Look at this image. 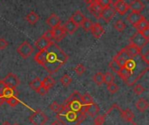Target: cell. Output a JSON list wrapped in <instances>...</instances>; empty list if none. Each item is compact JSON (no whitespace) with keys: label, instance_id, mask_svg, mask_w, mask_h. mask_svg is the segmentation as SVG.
Listing matches in <instances>:
<instances>
[{"label":"cell","instance_id":"11","mask_svg":"<svg viewBox=\"0 0 149 125\" xmlns=\"http://www.w3.org/2000/svg\"><path fill=\"white\" fill-rule=\"evenodd\" d=\"M102 10H103V8L95 0L92 4H90L89 7H88V11H90V13L97 18H100V14L102 12Z\"/></svg>","mask_w":149,"mask_h":125},{"label":"cell","instance_id":"41","mask_svg":"<svg viewBox=\"0 0 149 125\" xmlns=\"http://www.w3.org/2000/svg\"><path fill=\"white\" fill-rule=\"evenodd\" d=\"M107 114H105L103 116H98L95 117L94 119V125H102L104 124L105 120H106V117H107Z\"/></svg>","mask_w":149,"mask_h":125},{"label":"cell","instance_id":"32","mask_svg":"<svg viewBox=\"0 0 149 125\" xmlns=\"http://www.w3.org/2000/svg\"><path fill=\"white\" fill-rule=\"evenodd\" d=\"M80 101H81L82 104H84V105H88V104L93 103V97L89 94H87V93L85 94V95H83V96H81Z\"/></svg>","mask_w":149,"mask_h":125},{"label":"cell","instance_id":"19","mask_svg":"<svg viewBox=\"0 0 149 125\" xmlns=\"http://www.w3.org/2000/svg\"><path fill=\"white\" fill-rule=\"evenodd\" d=\"M63 27H64V30H65V33L73 34V33L77 31V29H78L79 26H78L76 24H74L71 19H69V20L65 24V25H64Z\"/></svg>","mask_w":149,"mask_h":125},{"label":"cell","instance_id":"12","mask_svg":"<svg viewBox=\"0 0 149 125\" xmlns=\"http://www.w3.org/2000/svg\"><path fill=\"white\" fill-rule=\"evenodd\" d=\"M52 34H53V39L56 41H60L64 39V37L65 36V32L64 30L63 26H57L52 29Z\"/></svg>","mask_w":149,"mask_h":125},{"label":"cell","instance_id":"18","mask_svg":"<svg viewBox=\"0 0 149 125\" xmlns=\"http://www.w3.org/2000/svg\"><path fill=\"white\" fill-rule=\"evenodd\" d=\"M85 18H86L85 16L82 14V12H81L80 11H76L72 15V17H71L70 19H71L74 24H76L78 26H80L81 24H82V22L84 21Z\"/></svg>","mask_w":149,"mask_h":125},{"label":"cell","instance_id":"44","mask_svg":"<svg viewBox=\"0 0 149 125\" xmlns=\"http://www.w3.org/2000/svg\"><path fill=\"white\" fill-rule=\"evenodd\" d=\"M43 37H45L46 39L50 40V41H52L53 39V34H52V30H47L44 34H43Z\"/></svg>","mask_w":149,"mask_h":125},{"label":"cell","instance_id":"21","mask_svg":"<svg viewBox=\"0 0 149 125\" xmlns=\"http://www.w3.org/2000/svg\"><path fill=\"white\" fill-rule=\"evenodd\" d=\"M127 52L128 53L129 56L134 59V57L138 56L139 54H141V49H139L138 47H136L135 46H134L133 44H129L127 47H125Z\"/></svg>","mask_w":149,"mask_h":125},{"label":"cell","instance_id":"30","mask_svg":"<svg viewBox=\"0 0 149 125\" xmlns=\"http://www.w3.org/2000/svg\"><path fill=\"white\" fill-rule=\"evenodd\" d=\"M93 21H92L91 19H89V18H85L84 21L82 22V24H81L80 26H82V28L84 29V31H86V32H90L91 29H92V27H93Z\"/></svg>","mask_w":149,"mask_h":125},{"label":"cell","instance_id":"49","mask_svg":"<svg viewBox=\"0 0 149 125\" xmlns=\"http://www.w3.org/2000/svg\"><path fill=\"white\" fill-rule=\"evenodd\" d=\"M141 34H142V36H144L146 39H149V27L148 28H147V29H145V30H143V31H141V32H140Z\"/></svg>","mask_w":149,"mask_h":125},{"label":"cell","instance_id":"23","mask_svg":"<svg viewBox=\"0 0 149 125\" xmlns=\"http://www.w3.org/2000/svg\"><path fill=\"white\" fill-rule=\"evenodd\" d=\"M135 105H136L137 110H138L140 112H145V111L147 110V109L148 108V101L145 100L144 98H140V99L136 102Z\"/></svg>","mask_w":149,"mask_h":125},{"label":"cell","instance_id":"17","mask_svg":"<svg viewBox=\"0 0 149 125\" xmlns=\"http://www.w3.org/2000/svg\"><path fill=\"white\" fill-rule=\"evenodd\" d=\"M46 23H47V25L50 26V27H52V28H54V27H57V26H58V25H60V18L55 14V13H52V14H51L49 17H48V18L46 19Z\"/></svg>","mask_w":149,"mask_h":125},{"label":"cell","instance_id":"51","mask_svg":"<svg viewBox=\"0 0 149 125\" xmlns=\"http://www.w3.org/2000/svg\"><path fill=\"white\" fill-rule=\"evenodd\" d=\"M51 125H63V124H62L58 120H56V121H54V122H53V123H52Z\"/></svg>","mask_w":149,"mask_h":125},{"label":"cell","instance_id":"14","mask_svg":"<svg viewBox=\"0 0 149 125\" xmlns=\"http://www.w3.org/2000/svg\"><path fill=\"white\" fill-rule=\"evenodd\" d=\"M129 9L133 12H141L145 9V4L141 0H134L129 4Z\"/></svg>","mask_w":149,"mask_h":125},{"label":"cell","instance_id":"29","mask_svg":"<svg viewBox=\"0 0 149 125\" xmlns=\"http://www.w3.org/2000/svg\"><path fill=\"white\" fill-rule=\"evenodd\" d=\"M29 86L31 87V88H32L33 90L37 91L42 86V81L40 80V78L37 77V78H35L33 81H31L29 83Z\"/></svg>","mask_w":149,"mask_h":125},{"label":"cell","instance_id":"10","mask_svg":"<svg viewBox=\"0 0 149 125\" xmlns=\"http://www.w3.org/2000/svg\"><path fill=\"white\" fill-rule=\"evenodd\" d=\"M129 59H132V58L129 56V54H128V53L127 52L126 48H123L121 51H120V52L113 57V60H115L120 65V67H124L126 61H127V60H129Z\"/></svg>","mask_w":149,"mask_h":125},{"label":"cell","instance_id":"48","mask_svg":"<svg viewBox=\"0 0 149 125\" xmlns=\"http://www.w3.org/2000/svg\"><path fill=\"white\" fill-rule=\"evenodd\" d=\"M141 58H142V60L146 62V64L147 65H148L149 64V52L148 51H147L145 53H143V54H141Z\"/></svg>","mask_w":149,"mask_h":125},{"label":"cell","instance_id":"22","mask_svg":"<svg viewBox=\"0 0 149 125\" xmlns=\"http://www.w3.org/2000/svg\"><path fill=\"white\" fill-rule=\"evenodd\" d=\"M132 74H133V71L127 69L126 67H121L119 73H118L119 76H120L122 80H124L125 81H127L129 79V77L132 75Z\"/></svg>","mask_w":149,"mask_h":125},{"label":"cell","instance_id":"43","mask_svg":"<svg viewBox=\"0 0 149 125\" xmlns=\"http://www.w3.org/2000/svg\"><path fill=\"white\" fill-rule=\"evenodd\" d=\"M134 94H136V95L140 96V95H141L142 93H144L145 88H144V87H142L141 84H138V85H136V86L134 87Z\"/></svg>","mask_w":149,"mask_h":125},{"label":"cell","instance_id":"8","mask_svg":"<svg viewBox=\"0 0 149 125\" xmlns=\"http://www.w3.org/2000/svg\"><path fill=\"white\" fill-rule=\"evenodd\" d=\"M100 112V108L99 106L94 103H92L88 105H84L83 104V107H82V110H81V113L84 114L85 116H90V117H95L99 114Z\"/></svg>","mask_w":149,"mask_h":125},{"label":"cell","instance_id":"4","mask_svg":"<svg viewBox=\"0 0 149 125\" xmlns=\"http://www.w3.org/2000/svg\"><path fill=\"white\" fill-rule=\"evenodd\" d=\"M29 120L33 125H45L48 121V117L41 110H37L29 117Z\"/></svg>","mask_w":149,"mask_h":125},{"label":"cell","instance_id":"45","mask_svg":"<svg viewBox=\"0 0 149 125\" xmlns=\"http://www.w3.org/2000/svg\"><path fill=\"white\" fill-rule=\"evenodd\" d=\"M102 8H105V7H107L111 4L110 3V0H95Z\"/></svg>","mask_w":149,"mask_h":125},{"label":"cell","instance_id":"55","mask_svg":"<svg viewBox=\"0 0 149 125\" xmlns=\"http://www.w3.org/2000/svg\"><path fill=\"white\" fill-rule=\"evenodd\" d=\"M13 125H18V124H13Z\"/></svg>","mask_w":149,"mask_h":125},{"label":"cell","instance_id":"39","mask_svg":"<svg viewBox=\"0 0 149 125\" xmlns=\"http://www.w3.org/2000/svg\"><path fill=\"white\" fill-rule=\"evenodd\" d=\"M107 89L111 94H115L118 92L119 90V87L117 84H115L114 82H111L109 84H107Z\"/></svg>","mask_w":149,"mask_h":125},{"label":"cell","instance_id":"25","mask_svg":"<svg viewBox=\"0 0 149 125\" xmlns=\"http://www.w3.org/2000/svg\"><path fill=\"white\" fill-rule=\"evenodd\" d=\"M26 21L30 24V25H35L38 19H39V16L33 11H31V12H29L27 15H26Z\"/></svg>","mask_w":149,"mask_h":125},{"label":"cell","instance_id":"5","mask_svg":"<svg viewBox=\"0 0 149 125\" xmlns=\"http://www.w3.org/2000/svg\"><path fill=\"white\" fill-rule=\"evenodd\" d=\"M148 40L149 39L142 36V34L140 32H137L130 38V44H133L134 46L141 50L145 46L148 45Z\"/></svg>","mask_w":149,"mask_h":125},{"label":"cell","instance_id":"3","mask_svg":"<svg viewBox=\"0 0 149 125\" xmlns=\"http://www.w3.org/2000/svg\"><path fill=\"white\" fill-rule=\"evenodd\" d=\"M81 95L78 91H74L65 102V103L62 105L64 108L71 110L72 111L76 112H81L83 104L80 101Z\"/></svg>","mask_w":149,"mask_h":125},{"label":"cell","instance_id":"26","mask_svg":"<svg viewBox=\"0 0 149 125\" xmlns=\"http://www.w3.org/2000/svg\"><path fill=\"white\" fill-rule=\"evenodd\" d=\"M54 84H55V80L52 77H51V76H47V77H45L42 81V85L45 88H46L47 89L52 88L54 86Z\"/></svg>","mask_w":149,"mask_h":125},{"label":"cell","instance_id":"2","mask_svg":"<svg viewBox=\"0 0 149 125\" xmlns=\"http://www.w3.org/2000/svg\"><path fill=\"white\" fill-rule=\"evenodd\" d=\"M57 119L63 125H79L86 117L81 112L72 111L62 106L60 111L57 112Z\"/></svg>","mask_w":149,"mask_h":125},{"label":"cell","instance_id":"27","mask_svg":"<svg viewBox=\"0 0 149 125\" xmlns=\"http://www.w3.org/2000/svg\"><path fill=\"white\" fill-rule=\"evenodd\" d=\"M93 81L98 85V86H101L104 83V74H102L101 72H98L96 73L93 77Z\"/></svg>","mask_w":149,"mask_h":125},{"label":"cell","instance_id":"56","mask_svg":"<svg viewBox=\"0 0 149 125\" xmlns=\"http://www.w3.org/2000/svg\"><path fill=\"white\" fill-rule=\"evenodd\" d=\"M147 1H148V0H147Z\"/></svg>","mask_w":149,"mask_h":125},{"label":"cell","instance_id":"38","mask_svg":"<svg viewBox=\"0 0 149 125\" xmlns=\"http://www.w3.org/2000/svg\"><path fill=\"white\" fill-rule=\"evenodd\" d=\"M114 81V76L113 74L109 73V72H107L106 74H104V82L107 83V84H109L111 82H113Z\"/></svg>","mask_w":149,"mask_h":125},{"label":"cell","instance_id":"24","mask_svg":"<svg viewBox=\"0 0 149 125\" xmlns=\"http://www.w3.org/2000/svg\"><path fill=\"white\" fill-rule=\"evenodd\" d=\"M121 117L125 121L130 122V123H133L134 119V115L132 112V110L129 109H127L125 110H121Z\"/></svg>","mask_w":149,"mask_h":125},{"label":"cell","instance_id":"36","mask_svg":"<svg viewBox=\"0 0 149 125\" xmlns=\"http://www.w3.org/2000/svg\"><path fill=\"white\" fill-rule=\"evenodd\" d=\"M114 27H115V29H116L117 31H119V32H123V31L125 30V28H126V24H125L122 20L118 19V20L116 21L115 25H114Z\"/></svg>","mask_w":149,"mask_h":125},{"label":"cell","instance_id":"1","mask_svg":"<svg viewBox=\"0 0 149 125\" xmlns=\"http://www.w3.org/2000/svg\"><path fill=\"white\" fill-rule=\"evenodd\" d=\"M34 60L48 73L54 74L66 63L68 55L55 42L52 41L45 49L36 53Z\"/></svg>","mask_w":149,"mask_h":125},{"label":"cell","instance_id":"46","mask_svg":"<svg viewBox=\"0 0 149 125\" xmlns=\"http://www.w3.org/2000/svg\"><path fill=\"white\" fill-rule=\"evenodd\" d=\"M48 91H49V89H47L46 88H45L43 85L36 91L38 94H39L40 96H45V95H46L47 93H48Z\"/></svg>","mask_w":149,"mask_h":125},{"label":"cell","instance_id":"47","mask_svg":"<svg viewBox=\"0 0 149 125\" xmlns=\"http://www.w3.org/2000/svg\"><path fill=\"white\" fill-rule=\"evenodd\" d=\"M8 46V42L3 38H0V50H3Z\"/></svg>","mask_w":149,"mask_h":125},{"label":"cell","instance_id":"35","mask_svg":"<svg viewBox=\"0 0 149 125\" xmlns=\"http://www.w3.org/2000/svg\"><path fill=\"white\" fill-rule=\"evenodd\" d=\"M15 95V89H12V88H7L5 87L3 92V96L6 99V98H9L10 96H13Z\"/></svg>","mask_w":149,"mask_h":125},{"label":"cell","instance_id":"42","mask_svg":"<svg viewBox=\"0 0 149 125\" xmlns=\"http://www.w3.org/2000/svg\"><path fill=\"white\" fill-rule=\"evenodd\" d=\"M50 109H51L52 111H54V112H58V111H60V110L62 109V105L59 104V103H57V102H53V103H52L50 104Z\"/></svg>","mask_w":149,"mask_h":125},{"label":"cell","instance_id":"33","mask_svg":"<svg viewBox=\"0 0 149 125\" xmlns=\"http://www.w3.org/2000/svg\"><path fill=\"white\" fill-rule=\"evenodd\" d=\"M5 103H7L11 107H15V106H17L19 103V100H18V98L17 96H13L9 97V98H6L5 99Z\"/></svg>","mask_w":149,"mask_h":125},{"label":"cell","instance_id":"7","mask_svg":"<svg viewBox=\"0 0 149 125\" xmlns=\"http://www.w3.org/2000/svg\"><path fill=\"white\" fill-rule=\"evenodd\" d=\"M3 82L4 83V85L7 87V88H12V89H15L20 83V81L18 79V77L12 74V73H10L8 74L3 80H2Z\"/></svg>","mask_w":149,"mask_h":125},{"label":"cell","instance_id":"16","mask_svg":"<svg viewBox=\"0 0 149 125\" xmlns=\"http://www.w3.org/2000/svg\"><path fill=\"white\" fill-rule=\"evenodd\" d=\"M91 32H92V35L95 39H99V38H100L103 35V33L105 32V31H104V28L101 26L100 24L96 23V24H93V27L91 29Z\"/></svg>","mask_w":149,"mask_h":125},{"label":"cell","instance_id":"20","mask_svg":"<svg viewBox=\"0 0 149 125\" xmlns=\"http://www.w3.org/2000/svg\"><path fill=\"white\" fill-rule=\"evenodd\" d=\"M51 42H52V41L46 39L45 37L42 36V37H40V38L35 42V46L38 49V51L44 50V49H45V48L51 44Z\"/></svg>","mask_w":149,"mask_h":125},{"label":"cell","instance_id":"28","mask_svg":"<svg viewBox=\"0 0 149 125\" xmlns=\"http://www.w3.org/2000/svg\"><path fill=\"white\" fill-rule=\"evenodd\" d=\"M135 27L137 28V30H138V32H141V31H143V30H145V29H147V28H148L149 27V23L148 21L144 18H142L136 25H135Z\"/></svg>","mask_w":149,"mask_h":125},{"label":"cell","instance_id":"40","mask_svg":"<svg viewBox=\"0 0 149 125\" xmlns=\"http://www.w3.org/2000/svg\"><path fill=\"white\" fill-rule=\"evenodd\" d=\"M74 71L76 72L77 74L79 75H82L85 72H86V67L83 64H78L75 67H74Z\"/></svg>","mask_w":149,"mask_h":125},{"label":"cell","instance_id":"6","mask_svg":"<svg viewBox=\"0 0 149 125\" xmlns=\"http://www.w3.org/2000/svg\"><path fill=\"white\" fill-rule=\"evenodd\" d=\"M33 51H34L33 46H32L28 41H24V42L17 48V53H18L23 59H27L29 56H31V54L33 53Z\"/></svg>","mask_w":149,"mask_h":125},{"label":"cell","instance_id":"13","mask_svg":"<svg viewBox=\"0 0 149 125\" xmlns=\"http://www.w3.org/2000/svg\"><path fill=\"white\" fill-rule=\"evenodd\" d=\"M142 18H144V16L141 13V12H131L128 16H127V19L128 20V22L130 23V24H132L133 25H136Z\"/></svg>","mask_w":149,"mask_h":125},{"label":"cell","instance_id":"54","mask_svg":"<svg viewBox=\"0 0 149 125\" xmlns=\"http://www.w3.org/2000/svg\"><path fill=\"white\" fill-rule=\"evenodd\" d=\"M2 125H10V124H9L8 122H4V123H3V124Z\"/></svg>","mask_w":149,"mask_h":125},{"label":"cell","instance_id":"53","mask_svg":"<svg viewBox=\"0 0 149 125\" xmlns=\"http://www.w3.org/2000/svg\"><path fill=\"white\" fill-rule=\"evenodd\" d=\"M86 4H92L94 0H83Z\"/></svg>","mask_w":149,"mask_h":125},{"label":"cell","instance_id":"34","mask_svg":"<svg viewBox=\"0 0 149 125\" xmlns=\"http://www.w3.org/2000/svg\"><path fill=\"white\" fill-rule=\"evenodd\" d=\"M60 82L62 83V85L64 87H68L71 83H72V78L68 75V74H65L61 77L60 79Z\"/></svg>","mask_w":149,"mask_h":125},{"label":"cell","instance_id":"31","mask_svg":"<svg viewBox=\"0 0 149 125\" xmlns=\"http://www.w3.org/2000/svg\"><path fill=\"white\" fill-rule=\"evenodd\" d=\"M109 67L111 68V70H112L113 72H114V73H116V74H118L119 71H120V68H121L120 65L115 60H113V59L112 61L109 62Z\"/></svg>","mask_w":149,"mask_h":125},{"label":"cell","instance_id":"52","mask_svg":"<svg viewBox=\"0 0 149 125\" xmlns=\"http://www.w3.org/2000/svg\"><path fill=\"white\" fill-rule=\"evenodd\" d=\"M119 1H120V0H110V3H111V4H112L113 6H114V5H115V4H117Z\"/></svg>","mask_w":149,"mask_h":125},{"label":"cell","instance_id":"37","mask_svg":"<svg viewBox=\"0 0 149 125\" xmlns=\"http://www.w3.org/2000/svg\"><path fill=\"white\" fill-rule=\"evenodd\" d=\"M124 67H126L127 69H129V70H131V71H134V69L135 67H136V63H135V61L134 60V59H129V60H127L126 61Z\"/></svg>","mask_w":149,"mask_h":125},{"label":"cell","instance_id":"15","mask_svg":"<svg viewBox=\"0 0 149 125\" xmlns=\"http://www.w3.org/2000/svg\"><path fill=\"white\" fill-rule=\"evenodd\" d=\"M113 7L116 10V11H118L120 15L126 14L127 11L129 10V5L124 0H120Z\"/></svg>","mask_w":149,"mask_h":125},{"label":"cell","instance_id":"9","mask_svg":"<svg viewBox=\"0 0 149 125\" xmlns=\"http://www.w3.org/2000/svg\"><path fill=\"white\" fill-rule=\"evenodd\" d=\"M116 14V10L114 9V7L112 6H107L103 8L102 12L100 14V18H102L107 23H108Z\"/></svg>","mask_w":149,"mask_h":125},{"label":"cell","instance_id":"50","mask_svg":"<svg viewBox=\"0 0 149 125\" xmlns=\"http://www.w3.org/2000/svg\"><path fill=\"white\" fill-rule=\"evenodd\" d=\"M5 85H4V83L3 82V81L2 80H0V96H2L3 95V90H4V88H5Z\"/></svg>","mask_w":149,"mask_h":125}]
</instances>
